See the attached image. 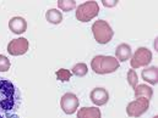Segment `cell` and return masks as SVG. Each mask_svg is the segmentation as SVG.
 Segmentation results:
<instances>
[{"label":"cell","instance_id":"obj_1","mask_svg":"<svg viewBox=\"0 0 158 118\" xmlns=\"http://www.w3.org/2000/svg\"><path fill=\"white\" fill-rule=\"evenodd\" d=\"M21 105V94L9 79L0 77V113H15Z\"/></svg>","mask_w":158,"mask_h":118},{"label":"cell","instance_id":"obj_2","mask_svg":"<svg viewBox=\"0 0 158 118\" xmlns=\"http://www.w3.org/2000/svg\"><path fill=\"white\" fill-rule=\"evenodd\" d=\"M119 61L113 56L97 55L91 61V68L97 74H108L113 73L119 68Z\"/></svg>","mask_w":158,"mask_h":118},{"label":"cell","instance_id":"obj_3","mask_svg":"<svg viewBox=\"0 0 158 118\" xmlns=\"http://www.w3.org/2000/svg\"><path fill=\"white\" fill-rule=\"evenodd\" d=\"M92 33L98 44H108L114 36V32L110 25L104 20H98L93 23Z\"/></svg>","mask_w":158,"mask_h":118},{"label":"cell","instance_id":"obj_4","mask_svg":"<svg viewBox=\"0 0 158 118\" xmlns=\"http://www.w3.org/2000/svg\"><path fill=\"white\" fill-rule=\"evenodd\" d=\"M99 13V6L97 1H86L76 7V18L80 22H88Z\"/></svg>","mask_w":158,"mask_h":118},{"label":"cell","instance_id":"obj_5","mask_svg":"<svg viewBox=\"0 0 158 118\" xmlns=\"http://www.w3.org/2000/svg\"><path fill=\"white\" fill-rule=\"evenodd\" d=\"M152 61V52L147 48H139L135 54L131 56L130 65L132 68L147 67Z\"/></svg>","mask_w":158,"mask_h":118},{"label":"cell","instance_id":"obj_6","mask_svg":"<svg viewBox=\"0 0 158 118\" xmlns=\"http://www.w3.org/2000/svg\"><path fill=\"white\" fill-rule=\"evenodd\" d=\"M148 108H150V100L143 99V97H139L135 101H131L130 104H127L126 113L129 117L137 118L142 116L145 112H147Z\"/></svg>","mask_w":158,"mask_h":118},{"label":"cell","instance_id":"obj_7","mask_svg":"<svg viewBox=\"0 0 158 118\" xmlns=\"http://www.w3.org/2000/svg\"><path fill=\"white\" fill-rule=\"evenodd\" d=\"M79 104L80 100L79 97L73 94V93H66L61 96V100H60V106H61V110L66 113V115H73L77 111L79 108Z\"/></svg>","mask_w":158,"mask_h":118},{"label":"cell","instance_id":"obj_8","mask_svg":"<svg viewBox=\"0 0 158 118\" xmlns=\"http://www.w3.org/2000/svg\"><path fill=\"white\" fill-rule=\"evenodd\" d=\"M30 49V43L26 38H16L12 39L7 45V52L12 56H20L27 52Z\"/></svg>","mask_w":158,"mask_h":118},{"label":"cell","instance_id":"obj_9","mask_svg":"<svg viewBox=\"0 0 158 118\" xmlns=\"http://www.w3.org/2000/svg\"><path fill=\"white\" fill-rule=\"evenodd\" d=\"M91 101L96 106H103L109 100V94L104 88H94L89 94Z\"/></svg>","mask_w":158,"mask_h":118},{"label":"cell","instance_id":"obj_10","mask_svg":"<svg viewBox=\"0 0 158 118\" xmlns=\"http://www.w3.org/2000/svg\"><path fill=\"white\" fill-rule=\"evenodd\" d=\"M9 28L15 34H22L27 29V22L23 17L15 16L9 21Z\"/></svg>","mask_w":158,"mask_h":118},{"label":"cell","instance_id":"obj_11","mask_svg":"<svg viewBox=\"0 0 158 118\" xmlns=\"http://www.w3.org/2000/svg\"><path fill=\"white\" fill-rule=\"evenodd\" d=\"M132 56V51H131V46L123 43L117 46L115 49V59L119 62H125L127 60H130Z\"/></svg>","mask_w":158,"mask_h":118},{"label":"cell","instance_id":"obj_12","mask_svg":"<svg viewBox=\"0 0 158 118\" xmlns=\"http://www.w3.org/2000/svg\"><path fill=\"white\" fill-rule=\"evenodd\" d=\"M141 77L145 82L156 85L158 83V68L156 66H151V67H146L145 70H142Z\"/></svg>","mask_w":158,"mask_h":118},{"label":"cell","instance_id":"obj_13","mask_svg":"<svg viewBox=\"0 0 158 118\" xmlns=\"http://www.w3.org/2000/svg\"><path fill=\"white\" fill-rule=\"evenodd\" d=\"M134 90H135V97L136 99L143 97V99L151 100L153 96V89L146 84H137Z\"/></svg>","mask_w":158,"mask_h":118},{"label":"cell","instance_id":"obj_14","mask_svg":"<svg viewBox=\"0 0 158 118\" xmlns=\"http://www.w3.org/2000/svg\"><path fill=\"white\" fill-rule=\"evenodd\" d=\"M101 110L98 107H82L77 112V118H101Z\"/></svg>","mask_w":158,"mask_h":118},{"label":"cell","instance_id":"obj_15","mask_svg":"<svg viewBox=\"0 0 158 118\" xmlns=\"http://www.w3.org/2000/svg\"><path fill=\"white\" fill-rule=\"evenodd\" d=\"M45 18L49 23L59 25L63 21V13H61V11H59L56 9H50L45 12Z\"/></svg>","mask_w":158,"mask_h":118},{"label":"cell","instance_id":"obj_16","mask_svg":"<svg viewBox=\"0 0 158 118\" xmlns=\"http://www.w3.org/2000/svg\"><path fill=\"white\" fill-rule=\"evenodd\" d=\"M58 6H59V9L61 11L69 12V11H71V10H74L76 7V1H74V0H59L58 1Z\"/></svg>","mask_w":158,"mask_h":118},{"label":"cell","instance_id":"obj_17","mask_svg":"<svg viewBox=\"0 0 158 118\" xmlns=\"http://www.w3.org/2000/svg\"><path fill=\"white\" fill-rule=\"evenodd\" d=\"M88 72V68H87V65L86 63H76L74 67H73V74L77 76V77H83L86 76Z\"/></svg>","mask_w":158,"mask_h":118},{"label":"cell","instance_id":"obj_18","mask_svg":"<svg viewBox=\"0 0 158 118\" xmlns=\"http://www.w3.org/2000/svg\"><path fill=\"white\" fill-rule=\"evenodd\" d=\"M71 72L70 71H68V70H65V68H60L59 71H56L55 72V76H56V78L59 79L60 82H69L70 78H71Z\"/></svg>","mask_w":158,"mask_h":118},{"label":"cell","instance_id":"obj_19","mask_svg":"<svg viewBox=\"0 0 158 118\" xmlns=\"http://www.w3.org/2000/svg\"><path fill=\"white\" fill-rule=\"evenodd\" d=\"M127 83L131 88L135 89V86L137 85V80H139V77H137V73L135 72V70H129L127 71Z\"/></svg>","mask_w":158,"mask_h":118},{"label":"cell","instance_id":"obj_20","mask_svg":"<svg viewBox=\"0 0 158 118\" xmlns=\"http://www.w3.org/2000/svg\"><path fill=\"white\" fill-rule=\"evenodd\" d=\"M10 60L5 55H0V72H6L10 70Z\"/></svg>","mask_w":158,"mask_h":118},{"label":"cell","instance_id":"obj_21","mask_svg":"<svg viewBox=\"0 0 158 118\" xmlns=\"http://www.w3.org/2000/svg\"><path fill=\"white\" fill-rule=\"evenodd\" d=\"M102 2H103V5L107 6V7H113V6H115V5L118 4L117 0H110V1H108V0H103Z\"/></svg>","mask_w":158,"mask_h":118},{"label":"cell","instance_id":"obj_22","mask_svg":"<svg viewBox=\"0 0 158 118\" xmlns=\"http://www.w3.org/2000/svg\"><path fill=\"white\" fill-rule=\"evenodd\" d=\"M0 118H20V116H17L16 113H0Z\"/></svg>","mask_w":158,"mask_h":118},{"label":"cell","instance_id":"obj_23","mask_svg":"<svg viewBox=\"0 0 158 118\" xmlns=\"http://www.w3.org/2000/svg\"><path fill=\"white\" fill-rule=\"evenodd\" d=\"M153 118H158V116H156V117H153Z\"/></svg>","mask_w":158,"mask_h":118}]
</instances>
